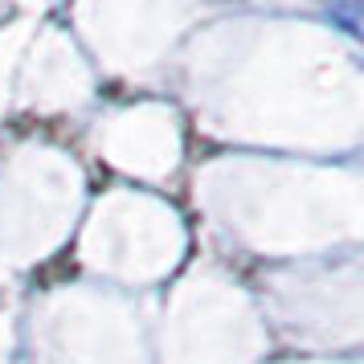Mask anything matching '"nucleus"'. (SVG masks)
<instances>
[{"label":"nucleus","instance_id":"f257e3e1","mask_svg":"<svg viewBox=\"0 0 364 364\" xmlns=\"http://www.w3.org/2000/svg\"><path fill=\"white\" fill-rule=\"evenodd\" d=\"M328 9L344 29H352V33L360 29V0H328Z\"/></svg>","mask_w":364,"mask_h":364}]
</instances>
